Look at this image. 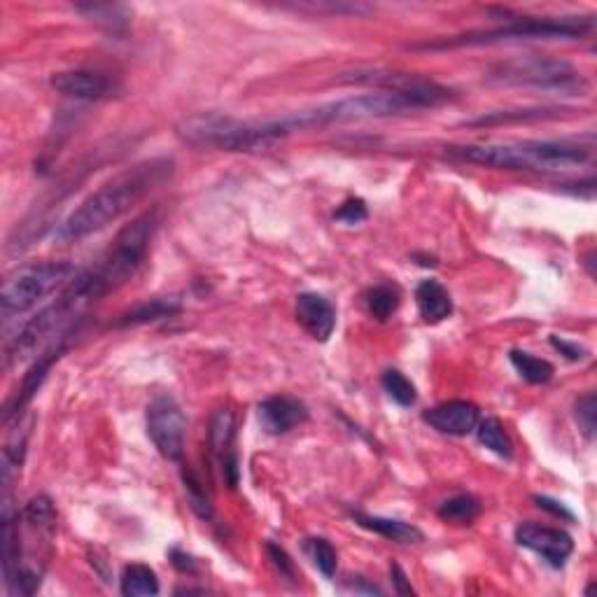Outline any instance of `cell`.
<instances>
[{
  "label": "cell",
  "mask_w": 597,
  "mask_h": 597,
  "mask_svg": "<svg viewBox=\"0 0 597 597\" xmlns=\"http://www.w3.org/2000/svg\"><path fill=\"white\" fill-rule=\"evenodd\" d=\"M180 138L196 147L227 152H255L278 143L269 119H236L227 115H194L178 126Z\"/></svg>",
  "instance_id": "3957f363"
},
{
  "label": "cell",
  "mask_w": 597,
  "mask_h": 597,
  "mask_svg": "<svg viewBox=\"0 0 597 597\" xmlns=\"http://www.w3.org/2000/svg\"><path fill=\"white\" fill-rule=\"evenodd\" d=\"M516 542L523 549L537 553L551 567H563L574 553V542L565 530L539 523H521L516 528Z\"/></svg>",
  "instance_id": "30bf717a"
},
{
  "label": "cell",
  "mask_w": 597,
  "mask_h": 597,
  "mask_svg": "<svg viewBox=\"0 0 597 597\" xmlns=\"http://www.w3.org/2000/svg\"><path fill=\"white\" fill-rule=\"evenodd\" d=\"M535 502H537L539 509L549 511V514H553L556 518H565V521H574V514H572V511L565 509L563 502L551 500V497H546V495H537Z\"/></svg>",
  "instance_id": "4dcf8cb0"
},
{
  "label": "cell",
  "mask_w": 597,
  "mask_h": 597,
  "mask_svg": "<svg viewBox=\"0 0 597 597\" xmlns=\"http://www.w3.org/2000/svg\"><path fill=\"white\" fill-rule=\"evenodd\" d=\"M416 304L425 322H441L453 313L451 292L439 280H423L416 287Z\"/></svg>",
  "instance_id": "e0dca14e"
},
{
  "label": "cell",
  "mask_w": 597,
  "mask_h": 597,
  "mask_svg": "<svg viewBox=\"0 0 597 597\" xmlns=\"http://www.w3.org/2000/svg\"><path fill=\"white\" fill-rule=\"evenodd\" d=\"M551 346L556 348L560 355H565L567 360H572V362H581L588 355V350L584 346H579V343H574V341L560 339V336H551Z\"/></svg>",
  "instance_id": "f546056e"
},
{
  "label": "cell",
  "mask_w": 597,
  "mask_h": 597,
  "mask_svg": "<svg viewBox=\"0 0 597 597\" xmlns=\"http://www.w3.org/2000/svg\"><path fill=\"white\" fill-rule=\"evenodd\" d=\"M147 434L152 444L166 460H180L185 453V437H187V420L180 404L171 395L154 397L147 406Z\"/></svg>",
  "instance_id": "9c48e42d"
},
{
  "label": "cell",
  "mask_w": 597,
  "mask_h": 597,
  "mask_svg": "<svg viewBox=\"0 0 597 597\" xmlns=\"http://www.w3.org/2000/svg\"><path fill=\"white\" fill-rule=\"evenodd\" d=\"M180 306L175 304L173 299H154L150 304H143L138 308H133V311L126 315L124 322H147V320H159V318H166V315H173L178 313Z\"/></svg>",
  "instance_id": "484cf974"
},
{
  "label": "cell",
  "mask_w": 597,
  "mask_h": 597,
  "mask_svg": "<svg viewBox=\"0 0 597 597\" xmlns=\"http://www.w3.org/2000/svg\"><path fill=\"white\" fill-rule=\"evenodd\" d=\"M353 518L357 525H362V528H367L371 532H376V535L390 539V542L420 544L425 539V535L416 528V525L397 521V518L371 516V514H362V511H353Z\"/></svg>",
  "instance_id": "2e32d148"
},
{
  "label": "cell",
  "mask_w": 597,
  "mask_h": 597,
  "mask_svg": "<svg viewBox=\"0 0 597 597\" xmlns=\"http://www.w3.org/2000/svg\"><path fill=\"white\" fill-rule=\"evenodd\" d=\"M490 82L507 87H535L544 91H560L563 96H584L588 82L570 61L551 56H523L490 70Z\"/></svg>",
  "instance_id": "8992f818"
},
{
  "label": "cell",
  "mask_w": 597,
  "mask_h": 597,
  "mask_svg": "<svg viewBox=\"0 0 597 597\" xmlns=\"http://www.w3.org/2000/svg\"><path fill=\"white\" fill-rule=\"evenodd\" d=\"M511 364H514L518 374H521L525 381L532 385H544L549 383L556 369H553L551 362L542 360V357H535L530 353H523V350H511Z\"/></svg>",
  "instance_id": "ffe728a7"
},
{
  "label": "cell",
  "mask_w": 597,
  "mask_h": 597,
  "mask_svg": "<svg viewBox=\"0 0 597 597\" xmlns=\"http://www.w3.org/2000/svg\"><path fill=\"white\" fill-rule=\"evenodd\" d=\"M49 84L59 94L75 98V101H101L115 91V82L96 70H61L49 77Z\"/></svg>",
  "instance_id": "8fae6325"
},
{
  "label": "cell",
  "mask_w": 597,
  "mask_h": 597,
  "mask_svg": "<svg viewBox=\"0 0 597 597\" xmlns=\"http://www.w3.org/2000/svg\"><path fill=\"white\" fill-rule=\"evenodd\" d=\"M481 420L479 406L465 399H453V402H444L434 406L425 413V423H430L434 430L448 437H467L476 430Z\"/></svg>",
  "instance_id": "7c38bea8"
},
{
  "label": "cell",
  "mask_w": 597,
  "mask_h": 597,
  "mask_svg": "<svg viewBox=\"0 0 597 597\" xmlns=\"http://www.w3.org/2000/svg\"><path fill=\"white\" fill-rule=\"evenodd\" d=\"M399 301H402V292H399L397 285L383 283L376 285L374 290L367 292V308L369 313L374 315L376 320H388L392 313L399 308Z\"/></svg>",
  "instance_id": "603a6c76"
},
{
  "label": "cell",
  "mask_w": 597,
  "mask_h": 597,
  "mask_svg": "<svg viewBox=\"0 0 597 597\" xmlns=\"http://www.w3.org/2000/svg\"><path fill=\"white\" fill-rule=\"evenodd\" d=\"M474 432L481 444L486 446L488 451L500 455V458H511V455H514V441H511L507 430H504V425L497 418L479 420V425H476Z\"/></svg>",
  "instance_id": "d6986e66"
},
{
  "label": "cell",
  "mask_w": 597,
  "mask_h": 597,
  "mask_svg": "<svg viewBox=\"0 0 597 597\" xmlns=\"http://www.w3.org/2000/svg\"><path fill=\"white\" fill-rule=\"evenodd\" d=\"M367 206H364L362 199H348L343 206L336 210V220L346 224H360L367 220Z\"/></svg>",
  "instance_id": "83f0119b"
},
{
  "label": "cell",
  "mask_w": 597,
  "mask_h": 597,
  "mask_svg": "<svg viewBox=\"0 0 597 597\" xmlns=\"http://www.w3.org/2000/svg\"><path fill=\"white\" fill-rule=\"evenodd\" d=\"M341 82L371 84L381 91H397V94L411 96L413 101H418L423 110L437 108V105H444L455 98L453 89L441 87L434 80L411 73H395V70H360V73L341 77Z\"/></svg>",
  "instance_id": "ba28073f"
},
{
  "label": "cell",
  "mask_w": 597,
  "mask_h": 597,
  "mask_svg": "<svg viewBox=\"0 0 597 597\" xmlns=\"http://www.w3.org/2000/svg\"><path fill=\"white\" fill-rule=\"evenodd\" d=\"M381 383H383V390L388 392V397L392 399V402H397L399 406L416 404V399H418L416 385H413L409 378L402 374V371H397V369L385 371Z\"/></svg>",
  "instance_id": "d4e9b609"
},
{
  "label": "cell",
  "mask_w": 597,
  "mask_h": 597,
  "mask_svg": "<svg viewBox=\"0 0 597 597\" xmlns=\"http://www.w3.org/2000/svg\"><path fill=\"white\" fill-rule=\"evenodd\" d=\"M173 168V159L166 157L147 159L126 168V171L98 187L94 194L87 196L66 217V222L56 231V238L61 243H75L117 222L119 217L131 213V208H136L152 192L164 187L173 178Z\"/></svg>",
  "instance_id": "6da1fadb"
},
{
  "label": "cell",
  "mask_w": 597,
  "mask_h": 597,
  "mask_svg": "<svg viewBox=\"0 0 597 597\" xmlns=\"http://www.w3.org/2000/svg\"><path fill=\"white\" fill-rule=\"evenodd\" d=\"M266 551H269V556L273 560V565H276V570L280 572V577L285 579H297V570H294V563L290 560V556L280 549L276 544H266Z\"/></svg>",
  "instance_id": "f1b7e54d"
},
{
  "label": "cell",
  "mask_w": 597,
  "mask_h": 597,
  "mask_svg": "<svg viewBox=\"0 0 597 597\" xmlns=\"http://www.w3.org/2000/svg\"><path fill=\"white\" fill-rule=\"evenodd\" d=\"M448 154L469 164L507 171H565L593 159V140H521V143L453 145Z\"/></svg>",
  "instance_id": "7a4b0ae2"
},
{
  "label": "cell",
  "mask_w": 597,
  "mask_h": 597,
  "mask_svg": "<svg viewBox=\"0 0 597 597\" xmlns=\"http://www.w3.org/2000/svg\"><path fill=\"white\" fill-rule=\"evenodd\" d=\"M119 591L126 597H147L159 593V579L152 567L147 565H129L124 567L122 579H119Z\"/></svg>",
  "instance_id": "ac0fdd59"
},
{
  "label": "cell",
  "mask_w": 597,
  "mask_h": 597,
  "mask_svg": "<svg viewBox=\"0 0 597 597\" xmlns=\"http://www.w3.org/2000/svg\"><path fill=\"white\" fill-rule=\"evenodd\" d=\"M173 565L178 567V570H182V572H194V560L189 558V556H180L178 551H173Z\"/></svg>",
  "instance_id": "d6a6232c"
},
{
  "label": "cell",
  "mask_w": 597,
  "mask_h": 597,
  "mask_svg": "<svg viewBox=\"0 0 597 597\" xmlns=\"http://www.w3.org/2000/svg\"><path fill=\"white\" fill-rule=\"evenodd\" d=\"M259 420L269 434H287L308 420L304 402L290 395H276L259 404Z\"/></svg>",
  "instance_id": "5bb4252c"
},
{
  "label": "cell",
  "mask_w": 597,
  "mask_h": 597,
  "mask_svg": "<svg viewBox=\"0 0 597 597\" xmlns=\"http://www.w3.org/2000/svg\"><path fill=\"white\" fill-rule=\"evenodd\" d=\"M593 31V21L584 17H525L509 21L507 26L495 31L465 33L455 38L427 42L420 49H455V47H476V45H497V42H525V40H577Z\"/></svg>",
  "instance_id": "277c9868"
},
{
  "label": "cell",
  "mask_w": 597,
  "mask_h": 597,
  "mask_svg": "<svg viewBox=\"0 0 597 597\" xmlns=\"http://www.w3.org/2000/svg\"><path fill=\"white\" fill-rule=\"evenodd\" d=\"M574 418H577L579 430L584 432V437L593 441V437H595V425H597L595 392H586L584 397L577 399V404H574Z\"/></svg>",
  "instance_id": "4316f807"
},
{
  "label": "cell",
  "mask_w": 597,
  "mask_h": 597,
  "mask_svg": "<svg viewBox=\"0 0 597 597\" xmlns=\"http://www.w3.org/2000/svg\"><path fill=\"white\" fill-rule=\"evenodd\" d=\"M297 320L315 341H327L336 329V308L332 301L315 292H304L297 297Z\"/></svg>",
  "instance_id": "9a60e30c"
},
{
  "label": "cell",
  "mask_w": 597,
  "mask_h": 597,
  "mask_svg": "<svg viewBox=\"0 0 597 597\" xmlns=\"http://www.w3.org/2000/svg\"><path fill=\"white\" fill-rule=\"evenodd\" d=\"M304 551H306V556L313 560V565L318 567V572L322 574V577H327V579L334 577L336 565H339V558H336L334 546L329 544L327 539H322V537L306 539Z\"/></svg>",
  "instance_id": "cb8c5ba5"
},
{
  "label": "cell",
  "mask_w": 597,
  "mask_h": 597,
  "mask_svg": "<svg viewBox=\"0 0 597 597\" xmlns=\"http://www.w3.org/2000/svg\"><path fill=\"white\" fill-rule=\"evenodd\" d=\"M437 514L441 521H446V523L469 525L479 518L481 504H479V500H474L472 495H455V497H451V500H446L444 504H441Z\"/></svg>",
  "instance_id": "44dd1931"
},
{
  "label": "cell",
  "mask_w": 597,
  "mask_h": 597,
  "mask_svg": "<svg viewBox=\"0 0 597 597\" xmlns=\"http://www.w3.org/2000/svg\"><path fill=\"white\" fill-rule=\"evenodd\" d=\"M77 276V269L70 262H42L19 266L12 273H7L3 292H0V304L3 315L10 318L14 313H26L45 301L49 294L63 290L70 280Z\"/></svg>",
  "instance_id": "52a82bcc"
},
{
  "label": "cell",
  "mask_w": 597,
  "mask_h": 597,
  "mask_svg": "<svg viewBox=\"0 0 597 597\" xmlns=\"http://www.w3.org/2000/svg\"><path fill=\"white\" fill-rule=\"evenodd\" d=\"M234 439H236V418L229 409L217 411L213 418V425H210V446H213V453L217 458V465H220L224 481L229 483L231 488L238 486V460L234 451Z\"/></svg>",
  "instance_id": "4fadbf2b"
},
{
  "label": "cell",
  "mask_w": 597,
  "mask_h": 597,
  "mask_svg": "<svg viewBox=\"0 0 597 597\" xmlns=\"http://www.w3.org/2000/svg\"><path fill=\"white\" fill-rule=\"evenodd\" d=\"M390 577H392V581H395V591L399 595H413V593H416L411 588L409 581H406V574H404V570L399 565H392L390 567Z\"/></svg>",
  "instance_id": "1f68e13d"
},
{
  "label": "cell",
  "mask_w": 597,
  "mask_h": 597,
  "mask_svg": "<svg viewBox=\"0 0 597 597\" xmlns=\"http://www.w3.org/2000/svg\"><path fill=\"white\" fill-rule=\"evenodd\" d=\"M157 227L159 213L157 210H147V213L136 217V220L119 231L110 248L105 250V255L98 259V264L91 266L103 294L119 290V287L136 276L140 264L145 262Z\"/></svg>",
  "instance_id": "5b68a950"
},
{
  "label": "cell",
  "mask_w": 597,
  "mask_h": 597,
  "mask_svg": "<svg viewBox=\"0 0 597 597\" xmlns=\"http://www.w3.org/2000/svg\"><path fill=\"white\" fill-rule=\"evenodd\" d=\"M560 108H532V110H507V112H493V115H483L472 122V126H495V124H511V122H537V119H558L563 117Z\"/></svg>",
  "instance_id": "7402d4cb"
}]
</instances>
